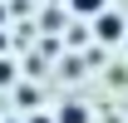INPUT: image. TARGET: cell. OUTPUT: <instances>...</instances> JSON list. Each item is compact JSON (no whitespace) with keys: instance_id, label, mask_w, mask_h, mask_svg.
<instances>
[{"instance_id":"277c9868","label":"cell","mask_w":128,"mask_h":123,"mask_svg":"<svg viewBox=\"0 0 128 123\" xmlns=\"http://www.w3.org/2000/svg\"><path fill=\"white\" fill-rule=\"evenodd\" d=\"M30 123H49V118H30Z\"/></svg>"},{"instance_id":"7a4b0ae2","label":"cell","mask_w":128,"mask_h":123,"mask_svg":"<svg viewBox=\"0 0 128 123\" xmlns=\"http://www.w3.org/2000/svg\"><path fill=\"white\" fill-rule=\"evenodd\" d=\"M54 123H89V108H79V104H64Z\"/></svg>"},{"instance_id":"6da1fadb","label":"cell","mask_w":128,"mask_h":123,"mask_svg":"<svg viewBox=\"0 0 128 123\" xmlns=\"http://www.w3.org/2000/svg\"><path fill=\"white\" fill-rule=\"evenodd\" d=\"M98 40H108V44H113V40H123V20L113 15V10L98 15Z\"/></svg>"},{"instance_id":"3957f363","label":"cell","mask_w":128,"mask_h":123,"mask_svg":"<svg viewBox=\"0 0 128 123\" xmlns=\"http://www.w3.org/2000/svg\"><path fill=\"white\" fill-rule=\"evenodd\" d=\"M69 5H74L79 15H104V10H108V0H69Z\"/></svg>"},{"instance_id":"5b68a950","label":"cell","mask_w":128,"mask_h":123,"mask_svg":"<svg viewBox=\"0 0 128 123\" xmlns=\"http://www.w3.org/2000/svg\"><path fill=\"white\" fill-rule=\"evenodd\" d=\"M0 49H5V40H0Z\"/></svg>"}]
</instances>
